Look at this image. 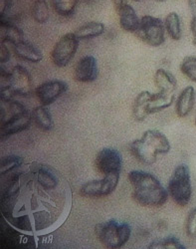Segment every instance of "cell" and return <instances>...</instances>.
Wrapping results in <instances>:
<instances>
[{"mask_svg": "<svg viewBox=\"0 0 196 249\" xmlns=\"http://www.w3.org/2000/svg\"><path fill=\"white\" fill-rule=\"evenodd\" d=\"M13 4V0H0V17H5Z\"/></svg>", "mask_w": 196, "mask_h": 249, "instance_id": "cell-31", "label": "cell"}, {"mask_svg": "<svg viewBox=\"0 0 196 249\" xmlns=\"http://www.w3.org/2000/svg\"><path fill=\"white\" fill-rule=\"evenodd\" d=\"M54 11L60 16L69 17L73 15L79 0H51Z\"/></svg>", "mask_w": 196, "mask_h": 249, "instance_id": "cell-26", "label": "cell"}, {"mask_svg": "<svg viewBox=\"0 0 196 249\" xmlns=\"http://www.w3.org/2000/svg\"><path fill=\"white\" fill-rule=\"evenodd\" d=\"M150 249H185L186 247L179 241L178 238L174 236H168L160 240L152 242L149 247Z\"/></svg>", "mask_w": 196, "mask_h": 249, "instance_id": "cell-27", "label": "cell"}, {"mask_svg": "<svg viewBox=\"0 0 196 249\" xmlns=\"http://www.w3.org/2000/svg\"><path fill=\"white\" fill-rule=\"evenodd\" d=\"M31 15L37 23L45 24L49 20L47 0H31Z\"/></svg>", "mask_w": 196, "mask_h": 249, "instance_id": "cell-25", "label": "cell"}, {"mask_svg": "<svg viewBox=\"0 0 196 249\" xmlns=\"http://www.w3.org/2000/svg\"><path fill=\"white\" fill-rule=\"evenodd\" d=\"M129 151L137 160L145 164L155 163L159 155L142 138L134 141L129 144Z\"/></svg>", "mask_w": 196, "mask_h": 249, "instance_id": "cell-14", "label": "cell"}, {"mask_svg": "<svg viewBox=\"0 0 196 249\" xmlns=\"http://www.w3.org/2000/svg\"><path fill=\"white\" fill-rule=\"evenodd\" d=\"M105 32V25L102 22L91 21L78 27L74 33L80 39H89L102 35Z\"/></svg>", "mask_w": 196, "mask_h": 249, "instance_id": "cell-23", "label": "cell"}, {"mask_svg": "<svg viewBox=\"0 0 196 249\" xmlns=\"http://www.w3.org/2000/svg\"><path fill=\"white\" fill-rule=\"evenodd\" d=\"M128 180L133 186V198L139 204L146 207H160L166 202L169 194L154 175L143 171H132L128 174Z\"/></svg>", "mask_w": 196, "mask_h": 249, "instance_id": "cell-2", "label": "cell"}, {"mask_svg": "<svg viewBox=\"0 0 196 249\" xmlns=\"http://www.w3.org/2000/svg\"><path fill=\"white\" fill-rule=\"evenodd\" d=\"M79 41L80 39L74 32L65 34L58 40L51 52V59L55 66L63 68L70 63L78 50Z\"/></svg>", "mask_w": 196, "mask_h": 249, "instance_id": "cell-6", "label": "cell"}, {"mask_svg": "<svg viewBox=\"0 0 196 249\" xmlns=\"http://www.w3.org/2000/svg\"><path fill=\"white\" fill-rule=\"evenodd\" d=\"M99 75L98 63L94 56L83 57L76 65L74 79L80 83H92Z\"/></svg>", "mask_w": 196, "mask_h": 249, "instance_id": "cell-13", "label": "cell"}, {"mask_svg": "<svg viewBox=\"0 0 196 249\" xmlns=\"http://www.w3.org/2000/svg\"><path fill=\"white\" fill-rule=\"evenodd\" d=\"M95 163L98 171L105 176L120 174L123 167V157L118 150L105 148L97 155Z\"/></svg>", "mask_w": 196, "mask_h": 249, "instance_id": "cell-9", "label": "cell"}, {"mask_svg": "<svg viewBox=\"0 0 196 249\" xmlns=\"http://www.w3.org/2000/svg\"><path fill=\"white\" fill-rule=\"evenodd\" d=\"M167 192L178 205L183 207L189 203L192 196V186L187 164L181 163L173 171L168 182Z\"/></svg>", "mask_w": 196, "mask_h": 249, "instance_id": "cell-4", "label": "cell"}, {"mask_svg": "<svg viewBox=\"0 0 196 249\" xmlns=\"http://www.w3.org/2000/svg\"><path fill=\"white\" fill-rule=\"evenodd\" d=\"M195 104V90L192 86H187L179 94L177 104L176 111L179 118H185L190 114Z\"/></svg>", "mask_w": 196, "mask_h": 249, "instance_id": "cell-18", "label": "cell"}, {"mask_svg": "<svg viewBox=\"0 0 196 249\" xmlns=\"http://www.w3.org/2000/svg\"><path fill=\"white\" fill-rule=\"evenodd\" d=\"M68 90L66 82L61 80H50L42 83L35 90V95L41 105L49 106Z\"/></svg>", "mask_w": 196, "mask_h": 249, "instance_id": "cell-11", "label": "cell"}, {"mask_svg": "<svg viewBox=\"0 0 196 249\" xmlns=\"http://www.w3.org/2000/svg\"><path fill=\"white\" fill-rule=\"evenodd\" d=\"M190 30H191V33H192V42L194 45H196V20L194 19H191L190 21Z\"/></svg>", "mask_w": 196, "mask_h": 249, "instance_id": "cell-34", "label": "cell"}, {"mask_svg": "<svg viewBox=\"0 0 196 249\" xmlns=\"http://www.w3.org/2000/svg\"><path fill=\"white\" fill-rule=\"evenodd\" d=\"M57 172L32 162L14 174L1 197L3 217L24 233H47L66 219L70 192Z\"/></svg>", "mask_w": 196, "mask_h": 249, "instance_id": "cell-1", "label": "cell"}, {"mask_svg": "<svg viewBox=\"0 0 196 249\" xmlns=\"http://www.w3.org/2000/svg\"><path fill=\"white\" fill-rule=\"evenodd\" d=\"M32 117L40 129L50 131L53 128V118L47 106L41 105L36 107L32 112Z\"/></svg>", "mask_w": 196, "mask_h": 249, "instance_id": "cell-21", "label": "cell"}, {"mask_svg": "<svg viewBox=\"0 0 196 249\" xmlns=\"http://www.w3.org/2000/svg\"><path fill=\"white\" fill-rule=\"evenodd\" d=\"M155 83L160 92H163L166 94H173L174 91L177 90L178 86L176 77L164 69L157 70L155 74Z\"/></svg>", "mask_w": 196, "mask_h": 249, "instance_id": "cell-20", "label": "cell"}, {"mask_svg": "<svg viewBox=\"0 0 196 249\" xmlns=\"http://www.w3.org/2000/svg\"><path fill=\"white\" fill-rule=\"evenodd\" d=\"M0 39L1 42L10 43L12 45L24 40V34L12 20L0 18Z\"/></svg>", "mask_w": 196, "mask_h": 249, "instance_id": "cell-15", "label": "cell"}, {"mask_svg": "<svg viewBox=\"0 0 196 249\" xmlns=\"http://www.w3.org/2000/svg\"><path fill=\"white\" fill-rule=\"evenodd\" d=\"M165 30L171 39L178 41L182 36L180 17L177 12H170L164 19Z\"/></svg>", "mask_w": 196, "mask_h": 249, "instance_id": "cell-24", "label": "cell"}, {"mask_svg": "<svg viewBox=\"0 0 196 249\" xmlns=\"http://www.w3.org/2000/svg\"><path fill=\"white\" fill-rule=\"evenodd\" d=\"M165 26L160 18L144 15L141 18L136 36L152 47H159L165 41Z\"/></svg>", "mask_w": 196, "mask_h": 249, "instance_id": "cell-5", "label": "cell"}, {"mask_svg": "<svg viewBox=\"0 0 196 249\" xmlns=\"http://www.w3.org/2000/svg\"><path fill=\"white\" fill-rule=\"evenodd\" d=\"M188 7L192 16V19L196 20V0H187Z\"/></svg>", "mask_w": 196, "mask_h": 249, "instance_id": "cell-33", "label": "cell"}, {"mask_svg": "<svg viewBox=\"0 0 196 249\" xmlns=\"http://www.w3.org/2000/svg\"><path fill=\"white\" fill-rule=\"evenodd\" d=\"M185 230L189 237L196 235V207H194L188 213L185 223Z\"/></svg>", "mask_w": 196, "mask_h": 249, "instance_id": "cell-30", "label": "cell"}, {"mask_svg": "<svg viewBox=\"0 0 196 249\" xmlns=\"http://www.w3.org/2000/svg\"><path fill=\"white\" fill-rule=\"evenodd\" d=\"M156 1H158V2H165L166 0H156Z\"/></svg>", "mask_w": 196, "mask_h": 249, "instance_id": "cell-35", "label": "cell"}, {"mask_svg": "<svg viewBox=\"0 0 196 249\" xmlns=\"http://www.w3.org/2000/svg\"><path fill=\"white\" fill-rule=\"evenodd\" d=\"M13 50L18 58L27 62H32V63H38L43 59L42 52L30 42H27L26 40H22L14 44Z\"/></svg>", "mask_w": 196, "mask_h": 249, "instance_id": "cell-17", "label": "cell"}, {"mask_svg": "<svg viewBox=\"0 0 196 249\" xmlns=\"http://www.w3.org/2000/svg\"><path fill=\"white\" fill-rule=\"evenodd\" d=\"M180 71L189 80L196 83V56H186L180 64Z\"/></svg>", "mask_w": 196, "mask_h": 249, "instance_id": "cell-29", "label": "cell"}, {"mask_svg": "<svg viewBox=\"0 0 196 249\" xmlns=\"http://www.w3.org/2000/svg\"><path fill=\"white\" fill-rule=\"evenodd\" d=\"M32 114L28 112L24 106L19 107L12 112V115L4 120L1 126V136L9 137L26 130L32 122Z\"/></svg>", "mask_w": 196, "mask_h": 249, "instance_id": "cell-8", "label": "cell"}, {"mask_svg": "<svg viewBox=\"0 0 196 249\" xmlns=\"http://www.w3.org/2000/svg\"><path fill=\"white\" fill-rule=\"evenodd\" d=\"M174 100H176L174 94H166L163 92H158L155 94L151 93L150 99L147 104L148 115L156 114L167 109L172 105Z\"/></svg>", "mask_w": 196, "mask_h": 249, "instance_id": "cell-19", "label": "cell"}, {"mask_svg": "<svg viewBox=\"0 0 196 249\" xmlns=\"http://www.w3.org/2000/svg\"><path fill=\"white\" fill-rule=\"evenodd\" d=\"M194 122H195V126H196V115H195V121Z\"/></svg>", "mask_w": 196, "mask_h": 249, "instance_id": "cell-37", "label": "cell"}, {"mask_svg": "<svg viewBox=\"0 0 196 249\" xmlns=\"http://www.w3.org/2000/svg\"><path fill=\"white\" fill-rule=\"evenodd\" d=\"M15 96L30 97L33 93V83L29 72L23 66L16 65L10 71L9 84Z\"/></svg>", "mask_w": 196, "mask_h": 249, "instance_id": "cell-10", "label": "cell"}, {"mask_svg": "<svg viewBox=\"0 0 196 249\" xmlns=\"http://www.w3.org/2000/svg\"><path fill=\"white\" fill-rule=\"evenodd\" d=\"M150 96L151 93L148 91H143L137 96L133 107V115L136 121L143 122L149 116L147 113V104Z\"/></svg>", "mask_w": 196, "mask_h": 249, "instance_id": "cell-22", "label": "cell"}, {"mask_svg": "<svg viewBox=\"0 0 196 249\" xmlns=\"http://www.w3.org/2000/svg\"><path fill=\"white\" fill-rule=\"evenodd\" d=\"M95 233L104 246L118 249L128 241L132 234V228L126 222L111 219L98 224L95 228Z\"/></svg>", "mask_w": 196, "mask_h": 249, "instance_id": "cell-3", "label": "cell"}, {"mask_svg": "<svg viewBox=\"0 0 196 249\" xmlns=\"http://www.w3.org/2000/svg\"><path fill=\"white\" fill-rule=\"evenodd\" d=\"M24 163V160L22 158L18 156H8L2 159L1 160V168H0V174L1 176H4L18 168Z\"/></svg>", "mask_w": 196, "mask_h": 249, "instance_id": "cell-28", "label": "cell"}, {"mask_svg": "<svg viewBox=\"0 0 196 249\" xmlns=\"http://www.w3.org/2000/svg\"><path fill=\"white\" fill-rule=\"evenodd\" d=\"M114 7L119 16L121 27L126 32L136 33L141 19L134 7L127 2V0H114Z\"/></svg>", "mask_w": 196, "mask_h": 249, "instance_id": "cell-12", "label": "cell"}, {"mask_svg": "<svg viewBox=\"0 0 196 249\" xmlns=\"http://www.w3.org/2000/svg\"><path fill=\"white\" fill-rule=\"evenodd\" d=\"M134 1H136V2H140V1H141V0H134Z\"/></svg>", "mask_w": 196, "mask_h": 249, "instance_id": "cell-36", "label": "cell"}, {"mask_svg": "<svg viewBox=\"0 0 196 249\" xmlns=\"http://www.w3.org/2000/svg\"><path fill=\"white\" fill-rule=\"evenodd\" d=\"M0 47H1L0 48V63L4 64L10 59V51L8 50L5 42H1Z\"/></svg>", "mask_w": 196, "mask_h": 249, "instance_id": "cell-32", "label": "cell"}, {"mask_svg": "<svg viewBox=\"0 0 196 249\" xmlns=\"http://www.w3.org/2000/svg\"><path fill=\"white\" fill-rule=\"evenodd\" d=\"M120 174L105 176L102 179L92 180L84 183L80 189V195L87 198H101L110 196L117 189Z\"/></svg>", "mask_w": 196, "mask_h": 249, "instance_id": "cell-7", "label": "cell"}, {"mask_svg": "<svg viewBox=\"0 0 196 249\" xmlns=\"http://www.w3.org/2000/svg\"><path fill=\"white\" fill-rule=\"evenodd\" d=\"M142 139L146 142L158 154L164 155L170 151L171 147L168 139L160 131L148 130L143 133Z\"/></svg>", "mask_w": 196, "mask_h": 249, "instance_id": "cell-16", "label": "cell"}]
</instances>
